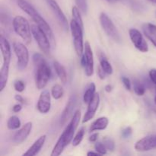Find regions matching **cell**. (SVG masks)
<instances>
[{"instance_id":"7bdbcfd3","label":"cell","mask_w":156,"mask_h":156,"mask_svg":"<svg viewBox=\"0 0 156 156\" xmlns=\"http://www.w3.org/2000/svg\"><path fill=\"white\" fill-rule=\"evenodd\" d=\"M147 1L150 2H152V3H156V0H147Z\"/></svg>"},{"instance_id":"d590c367","label":"cell","mask_w":156,"mask_h":156,"mask_svg":"<svg viewBox=\"0 0 156 156\" xmlns=\"http://www.w3.org/2000/svg\"><path fill=\"white\" fill-rule=\"evenodd\" d=\"M106 75L107 73L104 71L103 69L101 67V66H98V77L101 79H105V77H106Z\"/></svg>"},{"instance_id":"b9f144b4","label":"cell","mask_w":156,"mask_h":156,"mask_svg":"<svg viewBox=\"0 0 156 156\" xmlns=\"http://www.w3.org/2000/svg\"><path fill=\"white\" fill-rule=\"evenodd\" d=\"M106 1L109 3H115L117 2H118L119 0H106Z\"/></svg>"},{"instance_id":"4316f807","label":"cell","mask_w":156,"mask_h":156,"mask_svg":"<svg viewBox=\"0 0 156 156\" xmlns=\"http://www.w3.org/2000/svg\"><path fill=\"white\" fill-rule=\"evenodd\" d=\"M85 133V129L84 127L81 128V129L78 131L77 133L76 134V136H75L74 138H73V142H72L73 146L76 147V146H79V144H80V143H82V140H83Z\"/></svg>"},{"instance_id":"f1b7e54d","label":"cell","mask_w":156,"mask_h":156,"mask_svg":"<svg viewBox=\"0 0 156 156\" xmlns=\"http://www.w3.org/2000/svg\"><path fill=\"white\" fill-rule=\"evenodd\" d=\"M75 1H76V5L81 11V12H82L84 15H86L88 9V1L87 0H75Z\"/></svg>"},{"instance_id":"603a6c76","label":"cell","mask_w":156,"mask_h":156,"mask_svg":"<svg viewBox=\"0 0 156 156\" xmlns=\"http://www.w3.org/2000/svg\"><path fill=\"white\" fill-rule=\"evenodd\" d=\"M95 91H96L95 84L91 82V83L88 86L86 91H85V93H84V95H83L84 103L88 105V103L92 100L94 94H96Z\"/></svg>"},{"instance_id":"ee69618b","label":"cell","mask_w":156,"mask_h":156,"mask_svg":"<svg viewBox=\"0 0 156 156\" xmlns=\"http://www.w3.org/2000/svg\"><path fill=\"white\" fill-rule=\"evenodd\" d=\"M152 110H153L154 112H155L156 114V108H155V107H152Z\"/></svg>"},{"instance_id":"4fadbf2b","label":"cell","mask_w":156,"mask_h":156,"mask_svg":"<svg viewBox=\"0 0 156 156\" xmlns=\"http://www.w3.org/2000/svg\"><path fill=\"white\" fill-rule=\"evenodd\" d=\"M83 56H85V75L88 77H90L94 73V56H93L91 45L88 41H86L85 44Z\"/></svg>"},{"instance_id":"cb8c5ba5","label":"cell","mask_w":156,"mask_h":156,"mask_svg":"<svg viewBox=\"0 0 156 156\" xmlns=\"http://www.w3.org/2000/svg\"><path fill=\"white\" fill-rule=\"evenodd\" d=\"M21 123L20 119L17 116H12L9 118L7 122V127L9 129H18L21 127Z\"/></svg>"},{"instance_id":"ac0fdd59","label":"cell","mask_w":156,"mask_h":156,"mask_svg":"<svg viewBox=\"0 0 156 156\" xmlns=\"http://www.w3.org/2000/svg\"><path fill=\"white\" fill-rule=\"evenodd\" d=\"M46 140H47V136L42 135L33 143L31 146L27 150V152H24L23 155H30V156H34L37 155L41 150L42 147L44 146V143H45Z\"/></svg>"},{"instance_id":"f6af8a7d","label":"cell","mask_w":156,"mask_h":156,"mask_svg":"<svg viewBox=\"0 0 156 156\" xmlns=\"http://www.w3.org/2000/svg\"><path fill=\"white\" fill-rule=\"evenodd\" d=\"M154 101H155V104L156 105V95H155V99H154Z\"/></svg>"},{"instance_id":"8d00e7d4","label":"cell","mask_w":156,"mask_h":156,"mask_svg":"<svg viewBox=\"0 0 156 156\" xmlns=\"http://www.w3.org/2000/svg\"><path fill=\"white\" fill-rule=\"evenodd\" d=\"M21 109H22V106H21V105H19V104L15 105L13 106V108H12V111H13V112L15 113L20 112V111H21Z\"/></svg>"},{"instance_id":"6da1fadb","label":"cell","mask_w":156,"mask_h":156,"mask_svg":"<svg viewBox=\"0 0 156 156\" xmlns=\"http://www.w3.org/2000/svg\"><path fill=\"white\" fill-rule=\"evenodd\" d=\"M80 120L81 112L79 110H77L73 114L71 121L69 123V124L67 125L62 133L59 136V140L56 142V145L54 146L51 152V156H58L61 155L64 149H66V147L71 142H73L75 133H76V129L79 126Z\"/></svg>"},{"instance_id":"f35d334b","label":"cell","mask_w":156,"mask_h":156,"mask_svg":"<svg viewBox=\"0 0 156 156\" xmlns=\"http://www.w3.org/2000/svg\"><path fill=\"white\" fill-rule=\"evenodd\" d=\"M15 99L17 101L20 102V103H22V104L24 103V98H23L21 95H20V94H15Z\"/></svg>"},{"instance_id":"836d02e7","label":"cell","mask_w":156,"mask_h":156,"mask_svg":"<svg viewBox=\"0 0 156 156\" xmlns=\"http://www.w3.org/2000/svg\"><path fill=\"white\" fill-rule=\"evenodd\" d=\"M121 81L122 82H123L125 88H126L128 91H130L131 88H132V83H131L129 78L126 77V76H123V77L121 78Z\"/></svg>"},{"instance_id":"44dd1931","label":"cell","mask_w":156,"mask_h":156,"mask_svg":"<svg viewBox=\"0 0 156 156\" xmlns=\"http://www.w3.org/2000/svg\"><path fill=\"white\" fill-rule=\"evenodd\" d=\"M109 123V120L106 117H101L98 118L95 121L92 123L90 127V132H94V131L104 130L106 129Z\"/></svg>"},{"instance_id":"ffe728a7","label":"cell","mask_w":156,"mask_h":156,"mask_svg":"<svg viewBox=\"0 0 156 156\" xmlns=\"http://www.w3.org/2000/svg\"><path fill=\"white\" fill-rule=\"evenodd\" d=\"M98 56L99 61H100V66L103 69L104 71L107 73V75H112L113 72H114V69H113L112 66L108 61L106 55L102 51L99 50L98 53Z\"/></svg>"},{"instance_id":"d6986e66","label":"cell","mask_w":156,"mask_h":156,"mask_svg":"<svg viewBox=\"0 0 156 156\" xmlns=\"http://www.w3.org/2000/svg\"><path fill=\"white\" fill-rule=\"evenodd\" d=\"M144 35L156 47V25L152 23H146L143 25Z\"/></svg>"},{"instance_id":"2e32d148","label":"cell","mask_w":156,"mask_h":156,"mask_svg":"<svg viewBox=\"0 0 156 156\" xmlns=\"http://www.w3.org/2000/svg\"><path fill=\"white\" fill-rule=\"evenodd\" d=\"M32 127H33V124H32L31 122H27V123H26L21 129H18L15 133V135L13 136V138H12V142L15 144L19 145L21 143H22L23 142L25 141L27 137L29 136V135L30 134V132L32 130Z\"/></svg>"},{"instance_id":"d4e9b609","label":"cell","mask_w":156,"mask_h":156,"mask_svg":"<svg viewBox=\"0 0 156 156\" xmlns=\"http://www.w3.org/2000/svg\"><path fill=\"white\" fill-rule=\"evenodd\" d=\"M133 85L134 92H135L137 95H144V94L146 93V87H145V85H143L142 82H140V81L137 80V79H135V80H133Z\"/></svg>"},{"instance_id":"e575fe53","label":"cell","mask_w":156,"mask_h":156,"mask_svg":"<svg viewBox=\"0 0 156 156\" xmlns=\"http://www.w3.org/2000/svg\"><path fill=\"white\" fill-rule=\"evenodd\" d=\"M149 78L151 79V82L156 85V69H152L149 71Z\"/></svg>"},{"instance_id":"5b68a950","label":"cell","mask_w":156,"mask_h":156,"mask_svg":"<svg viewBox=\"0 0 156 156\" xmlns=\"http://www.w3.org/2000/svg\"><path fill=\"white\" fill-rule=\"evenodd\" d=\"M13 30L17 34L21 37L26 44H30L31 42L32 31L30 24L25 18L22 16H15L12 21Z\"/></svg>"},{"instance_id":"1f68e13d","label":"cell","mask_w":156,"mask_h":156,"mask_svg":"<svg viewBox=\"0 0 156 156\" xmlns=\"http://www.w3.org/2000/svg\"><path fill=\"white\" fill-rule=\"evenodd\" d=\"M94 149H95L96 152H98L101 155H103L107 154V148L105 147V146L104 145L103 143H97L94 145Z\"/></svg>"},{"instance_id":"7402d4cb","label":"cell","mask_w":156,"mask_h":156,"mask_svg":"<svg viewBox=\"0 0 156 156\" xmlns=\"http://www.w3.org/2000/svg\"><path fill=\"white\" fill-rule=\"evenodd\" d=\"M53 67L57 74L58 77L60 79L61 82L63 84H66L67 82V73L66 71V69L62 64L59 63L58 61H54L53 62Z\"/></svg>"},{"instance_id":"7a4b0ae2","label":"cell","mask_w":156,"mask_h":156,"mask_svg":"<svg viewBox=\"0 0 156 156\" xmlns=\"http://www.w3.org/2000/svg\"><path fill=\"white\" fill-rule=\"evenodd\" d=\"M32 59L35 66L36 86L38 89H44L51 77L50 67L41 53H35Z\"/></svg>"},{"instance_id":"5bb4252c","label":"cell","mask_w":156,"mask_h":156,"mask_svg":"<svg viewBox=\"0 0 156 156\" xmlns=\"http://www.w3.org/2000/svg\"><path fill=\"white\" fill-rule=\"evenodd\" d=\"M76 104H77V96L76 94H72L69 98L65 108H64L63 111L61 114L60 124L62 126L65 124L67 120L72 117L73 114V111H74L75 108L76 106Z\"/></svg>"},{"instance_id":"60d3db41","label":"cell","mask_w":156,"mask_h":156,"mask_svg":"<svg viewBox=\"0 0 156 156\" xmlns=\"http://www.w3.org/2000/svg\"><path fill=\"white\" fill-rule=\"evenodd\" d=\"M87 155L89 156V155H101L98 152H88V153H87Z\"/></svg>"},{"instance_id":"9c48e42d","label":"cell","mask_w":156,"mask_h":156,"mask_svg":"<svg viewBox=\"0 0 156 156\" xmlns=\"http://www.w3.org/2000/svg\"><path fill=\"white\" fill-rule=\"evenodd\" d=\"M99 20H100L101 25L107 35L114 40L115 42H120L121 37L120 33L110 17L105 12H101L99 17Z\"/></svg>"},{"instance_id":"3957f363","label":"cell","mask_w":156,"mask_h":156,"mask_svg":"<svg viewBox=\"0 0 156 156\" xmlns=\"http://www.w3.org/2000/svg\"><path fill=\"white\" fill-rule=\"evenodd\" d=\"M18 5L19 6L20 9H22L26 14H27L32 18V20L36 23V24L40 28L42 29L47 34V36L50 38L51 44L54 46L55 37L54 34H53V30H52L51 27L49 25L48 23L46 21V20L37 12V10H36V9L26 0H18Z\"/></svg>"},{"instance_id":"30bf717a","label":"cell","mask_w":156,"mask_h":156,"mask_svg":"<svg viewBox=\"0 0 156 156\" xmlns=\"http://www.w3.org/2000/svg\"><path fill=\"white\" fill-rule=\"evenodd\" d=\"M129 35L134 47L137 50L142 53H147L149 51L147 43L140 30L136 28H130L129 30Z\"/></svg>"},{"instance_id":"ab89813d","label":"cell","mask_w":156,"mask_h":156,"mask_svg":"<svg viewBox=\"0 0 156 156\" xmlns=\"http://www.w3.org/2000/svg\"><path fill=\"white\" fill-rule=\"evenodd\" d=\"M105 90L107 92H111L113 90V86L111 85H107L105 87Z\"/></svg>"},{"instance_id":"8992f818","label":"cell","mask_w":156,"mask_h":156,"mask_svg":"<svg viewBox=\"0 0 156 156\" xmlns=\"http://www.w3.org/2000/svg\"><path fill=\"white\" fill-rule=\"evenodd\" d=\"M70 30L73 39L76 53L79 56H82L84 53L85 44L83 41V29L74 19L70 22Z\"/></svg>"},{"instance_id":"83f0119b","label":"cell","mask_w":156,"mask_h":156,"mask_svg":"<svg viewBox=\"0 0 156 156\" xmlns=\"http://www.w3.org/2000/svg\"><path fill=\"white\" fill-rule=\"evenodd\" d=\"M72 14H73V19L82 27L84 28V24L83 21H82V16H81V11L79 10V8L77 6H73V9H72Z\"/></svg>"},{"instance_id":"4dcf8cb0","label":"cell","mask_w":156,"mask_h":156,"mask_svg":"<svg viewBox=\"0 0 156 156\" xmlns=\"http://www.w3.org/2000/svg\"><path fill=\"white\" fill-rule=\"evenodd\" d=\"M14 88L18 92H23L25 89V83L21 80H15L14 82Z\"/></svg>"},{"instance_id":"8fae6325","label":"cell","mask_w":156,"mask_h":156,"mask_svg":"<svg viewBox=\"0 0 156 156\" xmlns=\"http://www.w3.org/2000/svg\"><path fill=\"white\" fill-rule=\"evenodd\" d=\"M47 2L50 8L51 9L53 15L56 17V20L59 22L60 27L63 29L65 31H68L69 30V24L67 18L66 17L65 14L62 11L61 8L59 7V4L56 2L55 0H47Z\"/></svg>"},{"instance_id":"277c9868","label":"cell","mask_w":156,"mask_h":156,"mask_svg":"<svg viewBox=\"0 0 156 156\" xmlns=\"http://www.w3.org/2000/svg\"><path fill=\"white\" fill-rule=\"evenodd\" d=\"M0 49L2 56V66L0 69V91H2L7 85L9 75V66L12 59V49L8 40L2 34L0 37Z\"/></svg>"},{"instance_id":"d6a6232c","label":"cell","mask_w":156,"mask_h":156,"mask_svg":"<svg viewBox=\"0 0 156 156\" xmlns=\"http://www.w3.org/2000/svg\"><path fill=\"white\" fill-rule=\"evenodd\" d=\"M132 128L129 127V126H127V127L124 128V129L122 130L121 136L122 138L124 139V140H129V139H130L131 136H132Z\"/></svg>"},{"instance_id":"ba28073f","label":"cell","mask_w":156,"mask_h":156,"mask_svg":"<svg viewBox=\"0 0 156 156\" xmlns=\"http://www.w3.org/2000/svg\"><path fill=\"white\" fill-rule=\"evenodd\" d=\"M13 50L17 57V66L20 71H23L27 67L29 62V52L27 47L19 41L13 43Z\"/></svg>"},{"instance_id":"52a82bcc","label":"cell","mask_w":156,"mask_h":156,"mask_svg":"<svg viewBox=\"0 0 156 156\" xmlns=\"http://www.w3.org/2000/svg\"><path fill=\"white\" fill-rule=\"evenodd\" d=\"M31 31L32 35L36 42L37 43L38 47H40L41 51L47 55L50 54L52 44L47 34L37 25H32Z\"/></svg>"},{"instance_id":"484cf974","label":"cell","mask_w":156,"mask_h":156,"mask_svg":"<svg viewBox=\"0 0 156 156\" xmlns=\"http://www.w3.org/2000/svg\"><path fill=\"white\" fill-rule=\"evenodd\" d=\"M51 94L53 98L56 99V100H59L63 96L64 90L60 85L56 84V85H53V88H52Z\"/></svg>"},{"instance_id":"7c38bea8","label":"cell","mask_w":156,"mask_h":156,"mask_svg":"<svg viewBox=\"0 0 156 156\" xmlns=\"http://www.w3.org/2000/svg\"><path fill=\"white\" fill-rule=\"evenodd\" d=\"M156 149V135H150L141 139L135 144L137 152H147Z\"/></svg>"},{"instance_id":"74e56055","label":"cell","mask_w":156,"mask_h":156,"mask_svg":"<svg viewBox=\"0 0 156 156\" xmlns=\"http://www.w3.org/2000/svg\"><path fill=\"white\" fill-rule=\"evenodd\" d=\"M98 133H93L92 135L89 137V141L92 142V143L96 142L98 140Z\"/></svg>"},{"instance_id":"e0dca14e","label":"cell","mask_w":156,"mask_h":156,"mask_svg":"<svg viewBox=\"0 0 156 156\" xmlns=\"http://www.w3.org/2000/svg\"><path fill=\"white\" fill-rule=\"evenodd\" d=\"M100 95H99L98 93H96L94 94V98H92V100L88 103V109H87L86 113H85V116H84L82 123H87V122L91 120L94 117V115L96 114V111H97L99 105H100Z\"/></svg>"},{"instance_id":"9a60e30c","label":"cell","mask_w":156,"mask_h":156,"mask_svg":"<svg viewBox=\"0 0 156 156\" xmlns=\"http://www.w3.org/2000/svg\"><path fill=\"white\" fill-rule=\"evenodd\" d=\"M51 108V98L48 90H44L38 99L37 108L41 114H47Z\"/></svg>"},{"instance_id":"f546056e","label":"cell","mask_w":156,"mask_h":156,"mask_svg":"<svg viewBox=\"0 0 156 156\" xmlns=\"http://www.w3.org/2000/svg\"><path fill=\"white\" fill-rule=\"evenodd\" d=\"M103 143L108 150L114 151V149H115V143L110 137H105L103 139Z\"/></svg>"}]
</instances>
